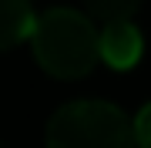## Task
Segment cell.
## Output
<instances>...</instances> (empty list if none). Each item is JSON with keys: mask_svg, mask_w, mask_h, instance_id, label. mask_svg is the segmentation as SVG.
I'll list each match as a JSON object with an SVG mask.
<instances>
[{"mask_svg": "<svg viewBox=\"0 0 151 148\" xmlns=\"http://www.w3.org/2000/svg\"><path fill=\"white\" fill-rule=\"evenodd\" d=\"M27 40L40 71L57 81H77L97 67V24L84 10L50 7L37 14Z\"/></svg>", "mask_w": 151, "mask_h": 148, "instance_id": "6da1fadb", "label": "cell"}, {"mask_svg": "<svg viewBox=\"0 0 151 148\" xmlns=\"http://www.w3.org/2000/svg\"><path fill=\"white\" fill-rule=\"evenodd\" d=\"M47 148H134L131 118L118 104L101 98H81L67 101L50 115Z\"/></svg>", "mask_w": 151, "mask_h": 148, "instance_id": "7a4b0ae2", "label": "cell"}, {"mask_svg": "<svg viewBox=\"0 0 151 148\" xmlns=\"http://www.w3.org/2000/svg\"><path fill=\"white\" fill-rule=\"evenodd\" d=\"M145 54V37H141L134 20H114L101 24L97 30V61L111 67V71H131Z\"/></svg>", "mask_w": 151, "mask_h": 148, "instance_id": "3957f363", "label": "cell"}, {"mask_svg": "<svg viewBox=\"0 0 151 148\" xmlns=\"http://www.w3.org/2000/svg\"><path fill=\"white\" fill-rule=\"evenodd\" d=\"M34 4L30 0H0V51H14L34 30Z\"/></svg>", "mask_w": 151, "mask_h": 148, "instance_id": "277c9868", "label": "cell"}, {"mask_svg": "<svg viewBox=\"0 0 151 148\" xmlns=\"http://www.w3.org/2000/svg\"><path fill=\"white\" fill-rule=\"evenodd\" d=\"M84 4V14L91 20H101V24H114V20H131L145 0H81Z\"/></svg>", "mask_w": 151, "mask_h": 148, "instance_id": "5b68a950", "label": "cell"}, {"mask_svg": "<svg viewBox=\"0 0 151 148\" xmlns=\"http://www.w3.org/2000/svg\"><path fill=\"white\" fill-rule=\"evenodd\" d=\"M131 135H134V148H151V101L141 104L138 115L131 118Z\"/></svg>", "mask_w": 151, "mask_h": 148, "instance_id": "8992f818", "label": "cell"}]
</instances>
